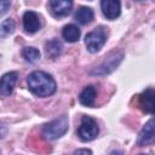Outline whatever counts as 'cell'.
Wrapping results in <instances>:
<instances>
[{
  "mask_svg": "<svg viewBox=\"0 0 155 155\" xmlns=\"http://www.w3.org/2000/svg\"><path fill=\"white\" fill-rule=\"evenodd\" d=\"M27 85L31 93L38 97H48L56 92V81L54 79L41 70L33 71L27 78Z\"/></svg>",
  "mask_w": 155,
  "mask_h": 155,
  "instance_id": "1",
  "label": "cell"
},
{
  "mask_svg": "<svg viewBox=\"0 0 155 155\" xmlns=\"http://www.w3.org/2000/svg\"><path fill=\"white\" fill-rule=\"evenodd\" d=\"M67 131H68V117L65 115H62L61 117L52 120L51 122L44 126L42 136L47 140H53L65 134Z\"/></svg>",
  "mask_w": 155,
  "mask_h": 155,
  "instance_id": "2",
  "label": "cell"
},
{
  "mask_svg": "<svg viewBox=\"0 0 155 155\" xmlns=\"http://www.w3.org/2000/svg\"><path fill=\"white\" fill-rule=\"evenodd\" d=\"M99 133L98 125L94 119L91 116H82L80 126L78 128V136L82 142L93 140Z\"/></svg>",
  "mask_w": 155,
  "mask_h": 155,
  "instance_id": "3",
  "label": "cell"
},
{
  "mask_svg": "<svg viewBox=\"0 0 155 155\" xmlns=\"http://www.w3.org/2000/svg\"><path fill=\"white\" fill-rule=\"evenodd\" d=\"M107 41V33L103 27H98L94 30L90 31L85 36V45L87 50L92 53L98 52Z\"/></svg>",
  "mask_w": 155,
  "mask_h": 155,
  "instance_id": "4",
  "label": "cell"
},
{
  "mask_svg": "<svg viewBox=\"0 0 155 155\" xmlns=\"http://www.w3.org/2000/svg\"><path fill=\"white\" fill-rule=\"evenodd\" d=\"M153 143H155V117L149 120L143 126L137 138V144L139 147L150 145Z\"/></svg>",
  "mask_w": 155,
  "mask_h": 155,
  "instance_id": "5",
  "label": "cell"
},
{
  "mask_svg": "<svg viewBox=\"0 0 155 155\" xmlns=\"http://www.w3.org/2000/svg\"><path fill=\"white\" fill-rule=\"evenodd\" d=\"M138 103L143 111L155 114V90L147 88L138 96Z\"/></svg>",
  "mask_w": 155,
  "mask_h": 155,
  "instance_id": "6",
  "label": "cell"
},
{
  "mask_svg": "<svg viewBox=\"0 0 155 155\" xmlns=\"http://www.w3.org/2000/svg\"><path fill=\"white\" fill-rule=\"evenodd\" d=\"M51 15L56 18L65 17L71 12L73 2L69 0H52L48 2Z\"/></svg>",
  "mask_w": 155,
  "mask_h": 155,
  "instance_id": "7",
  "label": "cell"
},
{
  "mask_svg": "<svg viewBox=\"0 0 155 155\" xmlns=\"http://www.w3.org/2000/svg\"><path fill=\"white\" fill-rule=\"evenodd\" d=\"M124 58V53L122 52H117L115 54H113L111 57H109L103 64H101L96 70L92 71V74H98V75H105V74H109L111 73L119 64L120 62L122 61Z\"/></svg>",
  "mask_w": 155,
  "mask_h": 155,
  "instance_id": "8",
  "label": "cell"
},
{
  "mask_svg": "<svg viewBox=\"0 0 155 155\" xmlns=\"http://www.w3.org/2000/svg\"><path fill=\"white\" fill-rule=\"evenodd\" d=\"M23 28L27 33L33 34L41 28V19L34 11H27L23 15Z\"/></svg>",
  "mask_w": 155,
  "mask_h": 155,
  "instance_id": "9",
  "label": "cell"
},
{
  "mask_svg": "<svg viewBox=\"0 0 155 155\" xmlns=\"http://www.w3.org/2000/svg\"><path fill=\"white\" fill-rule=\"evenodd\" d=\"M17 79H18V74L16 71L6 73L1 78V81H0V94L2 97H7V96H10L12 93V91L15 88V85L17 82Z\"/></svg>",
  "mask_w": 155,
  "mask_h": 155,
  "instance_id": "10",
  "label": "cell"
},
{
  "mask_svg": "<svg viewBox=\"0 0 155 155\" xmlns=\"http://www.w3.org/2000/svg\"><path fill=\"white\" fill-rule=\"evenodd\" d=\"M101 8L108 19H115L121 13V4L116 0H103L101 1Z\"/></svg>",
  "mask_w": 155,
  "mask_h": 155,
  "instance_id": "11",
  "label": "cell"
},
{
  "mask_svg": "<svg viewBox=\"0 0 155 155\" xmlns=\"http://www.w3.org/2000/svg\"><path fill=\"white\" fill-rule=\"evenodd\" d=\"M96 96H97V91L93 86H87L85 87L80 96H79V101L82 105H86V107H92L94 101H96Z\"/></svg>",
  "mask_w": 155,
  "mask_h": 155,
  "instance_id": "12",
  "label": "cell"
},
{
  "mask_svg": "<svg viewBox=\"0 0 155 155\" xmlns=\"http://www.w3.org/2000/svg\"><path fill=\"white\" fill-rule=\"evenodd\" d=\"M93 16H94V13H93V10L91 7L81 6V7H79V10L75 13V21L78 23L85 25V24H88L90 22H92Z\"/></svg>",
  "mask_w": 155,
  "mask_h": 155,
  "instance_id": "13",
  "label": "cell"
},
{
  "mask_svg": "<svg viewBox=\"0 0 155 155\" xmlns=\"http://www.w3.org/2000/svg\"><path fill=\"white\" fill-rule=\"evenodd\" d=\"M62 35L68 42H76L80 39V29L75 24H68L63 28Z\"/></svg>",
  "mask_w": 155,
  "mask_h": 155,
  "instance_id": "14",
  "label": "cell"
},
{
  "mask_svg": "<svg viewBox=\"0 0 155 155\" xmlns=\"http://www.w3.org/2000/svg\"><path fill=\"white\" fill-rule=\"evenodd\" d=\"M62 50H63V45L59 40L57 39H53V40H50L48 42H46L45 45V51H46V54L51 58H56L57 56H59L62 53Z\"/></svg>",
  "mask_w": 155,
  "mask_h": 155,
  "instance_id": "15",
  "label": "cell"
},
{
  "mask_svg": "<svg viewBox=\"0 0 155 155\" xmlns=\"http://www.w3.org/2000/svg\"><path fill=\"white\" fill-rule=\"evenodd\" d=\"M22 56H23V58H24L27 62L34 63V62H36V61L40 58V52H39V50L35 48V47L27 46V47L23 48Z\"/></svg>",
  "mask_w": 155,
  "mask_h": 155,
  "instance_id": "16",
  "label": "cell"
},
{
  "mask_svg": "<svg viewBox=\"0 0 155 155\" xmlns=\"http://www.w3.org/2000/svg\"><path fill=\"white\" fill-rule=\"evenodd\" d=\"M13 30H15V22L11 18H7V19L1 22V27H0L1 38H5L6 35L13 33Z\"/></svg>",
  "mask_w": 155,
  "mask_h": 155,
  "instance_id": "17",
  "label": "cell"
},
{
  "mask_svg": "<svg viewBox=\"0 0 155 155\" xmlns=\"http://www.w3.org/2000/svg\"><path fill=\"white\" fill-rule=\"evenodd\" d=\"M0 6H1V16H2L7 11V7H10V1H1Z\"/></svg>",
  "mask_w": 155,
  "mask_h": 155,
  "instance_id": "18",
  "label": "cell"
},
{
  "mask_svg": "<svg viewBox=\"0 0 155 155\" xmlns=\"http://www.w3.org/2000/svg\"><path fill=\"white\" fill-rule=\"evenodd\" d=\"M76 155H92L90 149H79L76 151Z\"/></svg>",
  "mask_w": 155,
  "mask_h": 155,
  "instance_id": "19",
  "label": "cell"
},
{
  "mask_svg": "<svg viewBox=\"0 0 155 155\" xmlns=\"http://www.w3.org/2000/svg\"><path fill=\"white\" fill-rule=\"evenodd\" d=\"M140 155H147V154H140Z\"/></svg>",
  "mask_w": 155,
  "mask_h": 155,
  "instance_id": "20",
  "label": "cell"
}]
</instances>
